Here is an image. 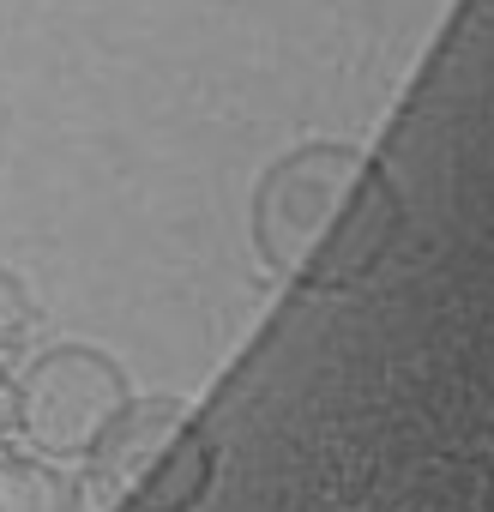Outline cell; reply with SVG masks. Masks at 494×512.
Segmentation results:
<instances>
[{
	"instance_id": "6da1fadb",
	"label": "cell",
	"mask_w": 494,
	"mask_h": 512,
	"mask_svg": "<svg viewBox=\"0 0 494 512\" xmlns=\"http://www.w3.org/2000/svg\"><path fill=\"white\" fill-rule=\"evenodd\" d=\"M247 229L266 272L338 296L386 266L404 235V193L362 145L308 139L260 169Z\"/></svg>"
},
{
	"instance_id": "7a4b0ae2",
	"label": "cell",
	"mask_w": 494,
	"mask_h": 512,
	"mask_svg": "<svg viewBox=\"0 0 494 512\" xmlns=\"http://www.w3.org/2000/svg\"><path fill=\"white\" fill-rule=\"evenodd\" d=\"M115 512H193L217 482V446L187 398H127L79 458Z\"/></svg>"
},
{
	"instance_id": "3957f363",
	"label": "cell",
	"mask_w": 494,
	"mask_h": 512,
	"mask_svg": "<svg viewBox=\"0 0 494 512\" xmlns=\"http://www.w3.org/2000/svg\"><path fill=\"white\" fill-rule=\"evenodd\" d=\"M133 398L127 368L103 350V344H49L25 362V374L13 380V428L37 458L73 464L97 446V434L121 416V404Z\"/></svg>"
},
{
	"instance_id": "277c9868",
	"label": "cell",
	"mask_w": 494,
	"mask_h": 512,
	"mask_svg": "<svg viewBox=\"0 0 494 512\" xmlns=\"http://www.w3.org/2000/svg\"><path fill=\"white\" fill-rule=\"evenodd\" d=\"M0 512H85V488L55 458L7 452L0 458Z\"/></svg>"
},
{
	"instance_id": "5b68a950",
	"label": "cell",
	"mask_w": 494,
	"mask_h": 512,
	"mask_svg": "<svg viewBox=\"0 0 494 512\" xmlns=\"http://www.w3.org/2000/svg\"><path fill=\"white\" fill-rule=\"evenodd\" d=\"M31 320H37V302H31V290H25V278L0 266V350H13V344L31 332Z\"/></svg>"
}]
</instances>
